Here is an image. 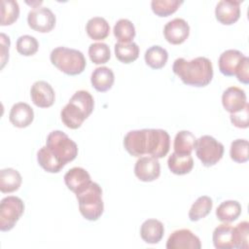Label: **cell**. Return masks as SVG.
Segmentation results:
<instances>
[{"label": "cell", "mask_w": 249, "mask_h": 249, "mask_svg": "<svg viewBox=\"0 0 249 249\" xmlns=\"http://www.w3.org/2000/svg\"><path fill=\"white\" fill-rule=\"evenodd\" d=\"M126 152L133 157L149 155L156 159L164 158L169 152L170 136L160 128H143L128 131L124 138Z\"/></svg>", "instance_id": "cell-1"}, {"label": "cell", "mask_w": 249, "mask_h": 249, "mask_svg": "<svg viewBox=\"0 0 249 249\" xmlns=\"http://www.w3.org/2000/svg\"><path fill=\"white\" fill-rule=\"evenodd\" d=\"M173 73L187 86L206 87L213 78V66L207 57L198 56L192 60L176 58L172 66Z\"/></svg>", "instance_id": "cell-2"}, {"label": "cell", "mask_w": 249, "mask_h": 249, "mask_svg": "<svg viewBox=\"0 0 249 249\" xmlns=\"http://www.w3.org/2000/svg\"><path fill=\"white\" fill-rule=\"evenodd\" d=\"M94 108L92 95L87 90L76 91L69 102L62 108L60 117L62 123L71 129L79 128Z\"/></svg>", "instance_id": "cell-3"}, {"label": "cell", "mask_w": 249, "mask_h": 249, "mask_svg": "<svg viewBox=\"0 0 249 249\" xmlns=\"http://www.w3.org/2000/svg\"><path fill=\"white\" fill-rule=\"evenodd\" d=\"M51 62L61 72L75 76L81 74L86 68V58L82 52L66 47L53 49L50 55Z\"/></svg>", "instance_id": "cell-4"}, {"label": "cell", "mask_w": 249, "mask_h": 249, "mask_svg": "<svg viewBox=\"0 0 249 249\" xmlns=\"http://www.w3.org/2000/svg\"><path fill=\"white\" fill-rule=\"evenodd\" d=\"M79 202V210L82 216L89 221H96L104 210L101 187L91 182L89 187L79 195H76Z\"/></svg>", "instance_id": "cell-5"}, {"label": "cell", "mask_w": 249, "mask_h": 249, "mask_svg": "<svg viewBox=\"0 0 249 249\" xmlns=\"http://www.w3.org/2000/svg\"><path fill=\"white\" fill-rule=\"evenodd\" d=\"M46 146L64 165L75 160L78 155L77 144L66 133L60 130L50 132L46 140Z\"/></svg>", "instance_id": "cell-6"}, {"label": "cell", "mask_w": 249, "mask_h": 249, "mask_svg": "<svg viewBox=\"0 0 249 249\" xmlns=\"http://www.w3.org/2000/svg\"><path fill=\"white\" fill-rule=\"evenodd\" d=\"M195 149L196 157L206 167L216 164L224 155V145L210 135H202L196 139Z\"/></svg>", "instance_id": "cell-7"}, {"label": "cell", "mask_w": 249, "mask_h": 249, "mask_svg": "<svg viewBox=\"0 0 249 249\" xmlns=\"http://www.w3.org/2000/svg\"><path fill=\"white\" fill-rule=\"evenodd\" d=\"M24 212L23 201L15 196H8L0 202V231H11Z\"/></svg>", "instance_id": "cell-8"}, {"label": "cell", "mask_w": 249, "mask_h": 249, "mask_svg": "<svg viewBox=\"0 0 249 249\" xmlns=\"http://www.w3.org/2000/svg\"><path fill=\"white\" fill-rule=\"evenodd\" d=\"M55 16L47 7H34L27 15L29 27L37 32L46 33L53 30L55 25Z\"/></svg>", "instance_id": "cell-9"}, {"label": "cell", "mask_w": 249, "mask_h": 249, "mask_svg": "<svg viewBox=\"0 0 249 249\" xmlns=\"http://www.w3.org/2000/svg\"><path fill=\"white\" fill-rule=\"evenodd\" d=\"M167 249H200L199 238L190 230L181 229L174 231L166 241Z\"/></svg>", "instance_id": "cell-10"}, {"label": "cell", "mask_w": 249, "mask_h": 249, "mask_svg": "<svg viewBox=\"0 0 249 249\" xmlns=\"http://www.w3.org/2000/svg\"><path fill=\"white\" fill-rule=\"evenodd\" d=\"M135 176L143 182H152L159 178L160 165L159 159L154 157H140L134 166Z\"/></svg>", "instance_id": "cell-11"}, {"label": "cell", "mask_w": 249, "mask_h": 249, "mask_svg": "<svg viewBox=\"0 0 249 249\" xmlns=\"http://www.w3.org/2000/svg\"><path fill=\"white\" fill-rule=\"evenodd\" d=\"M190 34V26L188 22L180 18H176L168 21L163 27V35L165 40L172 45H179L186 41Z\"/></svg>", "instance_id": "cell-12"}, {"label": "cell", "mask_w": 249, "mask_h": 249, "mask_svg": "<svg viewBox=\"0 0 249 249\" xmlns=\"http://www.w3.org/2000/svg\"><path fill=\"white\" fill-rule=\"evenodd\" d=\"M64 182L67 188L75 195H79L91 184L90 175L83 167H73L64 175Z\"/></svg>", "instance_id": "cell-13"}, {"label": "cell", "mask_w": 249, "mask_h": 249, "mask_svg": "<svg viewBox=\"0 0 249 249\" xmlns=\"http://www.w3.org/2000/svg\"><path fill=\"white\" fill-rule=\"evenodd\" d=\"M241 1L221 0L215 8L216 19L225 25H231L238 20L240 17Z\"/></svg>", "instance_id": "cell-14"}, {"label": "cell", "mask_w": 249, "mask_h": 249, "mask_svg": "<svg viewBox=\"0 0 249 249\" xmlns=\"http://www.w3.org/2000/svg\"><path fill=\"white\" fill-rule=\"evenodd\" d=\"M30 96L34 105L40 108H49L54 103V90L46 81H37L31 86Z\"/></svg>", "instance_id": "cell-15"}, {"label": "cell", "mask_w": 249, "mask_h": 249, "mask_svg": "<svg viewBox=\"0 0 249 249\" xmlns=\"http://www.w3.org/2000/svg\"><path fill=\"white\" fill-rule=\"evenodd\" d=\"M222 104L225 110L231 114L239 112L247 105L246 93L240 88L230 87L223 92Z\"/></svg>", "instance_id": "cell-16"}, {"label": "cell", "mask_w": 249, "mask_h": 249, "mask_svg": "<svg viewBox=\"0 0 249 249\" xmlns=\"http://www.w3.org/2000/svg\"><path fill=\"white\" fill-rule=\"evenodd\" d=\"M244 54L237 50H227L220 54L218 65L220 72L228 77L235 76V72L244 58Z\"/></svg>", "instance_id": "cell-17"}, {"label": "cell", "mask_w": 249, "mask_h": 249, "mask_svg": "<svg viewBox=\"0 0 249 249\" xmlns=\"http://www.w3.org/2000/svg\"><path fill=\"white\" fill-rule=\"evenodd\" d=\"M33 109L27 103L18 102L12 106L9 114V120L13 125L23 128L28 126L33 122Z\"/></svg>", "instance_id": "cell-18"}, {"label": "cell", "mask_w": 249, "mask_h": 249, "mask_svg": "<svg viewBox=\"0 0 249 249\" xmlns=\"http://www.w3.org/2000/svg\"><path fill=\"white\" fill-rule=\"evenodd\" d=\"M164 233L163 224L156 219H148L143 222L140 228L141 238L149 244L159 243Z\"/></svg>", "instance_id": "cell-19"}, {"label": "cell", "mask_w": 249, "mask_h": 249, "mask_svg": "<svg viewBox=\"0 0 249 249\" xmlns=\"http://www.w3.org/2000/svg\"><path fill=\"white\" fill-rule=\"evenodd\" d=\"M115 81V76L113 71L106 66H101L95 68L90 77V82L92 87L100 92L109 90Z\"/></svg>", "instance_id": "cell-20"}, {"label": "cell", "mask_w": 249, "mask_h": 249, "mask_svg": "<svg viewBox=\"0 0 249 249\" xmlns=\"http://www.w3.org/2000/svg\"><path fill=\"white\" fill-rule=\"evenodd\" d=\"M212 240L214 247L217 249L234 248L233 227L228 225L227 223L219 225L213 231Z\"/></svg>", "instance_id": "cell-21"}, {"label": "cell", "mask_w": 249, "mask_h": 249, "mask_svg": "<svg viewBox=\"0 0 249 249\" xmlns=\"http://www.w3.org/2000/svg\"><path fill=\"white\" fill-rule=\"evenodd\" d=\"M167 165L169 170L176 175H185L191 172L194 167V160L191 155H181L172 153L168 160Z\"/></svg>", "instance_id": "cell-22"}, {"label": "cell", "mask_w": 249, "mask_h": 249, "mask_svg": "<svg viewBox=\"0 0 249 249\" xmlns=\"http://www.w3.org/2000/svg\"><path fill=\"white\" fill-rule=\"evenodd\" d=\"M22 182L21 175L14 168L8 167L0 171V191L9 194L18 190Z\"/></svg>", "instance_id": "cell-23"}, {"label": "cell", "mask_w": 249, "mask_h": 249, "mask_svg": "<svg viewBox=\"0 0 249 249\" xmlns=\"http://www.w3.org/2000/svg\"><path fill=\"white\" fill-rule=\"evenodd\" d=\"M86 31L92 40L99 41L108 37L110 26L104 18L93 17L88 20L86 24Z\"/></svg>", "instance_id": "cell-24"}, {"label": "cell", "mask_w": 249, "mask_h": 249, "mask_svg": "<svg viewBox=\"0 0 249 249\" xmlns=\"http://www.w3.org/2000/svg\"><path fill=\"white\" fill-rule=\"evenodd\" d=\"M241 214V205L236 200H225L216 209V216L223 223H231Z\"/></svg>", "instance_id": "cell-25"}, {"label": "cell", "mask_w": 249, "mask_h": 249, "mask_svg": "<svg viewBox=\"0 0 249 249\" xmlns=\"http://www.w3.org/2000/svg\"><path fill=\"white\" fill-rule=\"evenodd\" d=\"M196 138L189 130L179 131L174 138L173 148L174 152L181 155H191L195 149Z\"/></svg>", "instance_id": "cell-26"}, {"label": "cell", "mask_w": 249, "mask_h": 249, "mask_svg": "<svg viewBox=\"0 0 249 249\" xmlns=\"http://www.w3.org/2000/svg\"><path fill=\"white\" fill-rule=\"evenodd\" d=\"M37 160L39 165L46 170L47 172L51 173H57L59 172L63 167L64 164H62L48 149L47 146L42 147L38 153H37Z\"/></svg>", "instance_id": "cell-27"}, {"label": "cell", "mask_w": 249, "mask_h": 249, "mask_svg": "<svg viewBox=\"0 0 249 249\" xmlns=\"http://www.w3.org/2000/svg\"><path fill=\"white\" fill-rule=\"evenodd\" d=\"M145 62L153 69L162 68L168 59V53L165 49L160 46H152L145 52Z\"/></svg>", "instance_id": "cell-28"}, {"label": "cell", "mask_w": 249, "mask_h": 249, "mask_svg": "<svg viewBox=\"0 0 249 249\" xmlns=\"http://www.w3.org/2000/svg\"><path fill=\"white\" fill-rule=\"evenodd\" d=\"M116 57L123 63H130L138 58L139 47L134 42L116 43L114 47Z\"/></svg>", "instance_id": "cell-29"}, {"label": "cell", "mask_w": 249, "mask_h": 249, "mask_svg": "<svg viewBox=\"0 0 249 249\" xmlns=\"http://www.w3.org/2000/svg\"><path fill=\"white\" fill-rule=\"evenodd\" d=\"M213 206L212 199L207 196H199L191 206L189 211V218L192 222H196L204 217H206Z\"/></svg>", "instance_id": "cell-30"}, {"label": "cell", "mask_w": 249, "mask_h": 249, "mask_svg": "<svg viewBox=\"0 0 249 249\" xmlns=\"http://www.w3.org/2000/svg\"><path fill=\"white\" fill-rule=\"evenodd\" d=\"M114 36L120 43L132 42L135 37V27L133 23L126 18L119 19L114 25Z\"/></svg>", "instance_id": "cell-31"}, {"label": "cell", "mask_w": 249, "mask_h": 249, "mask_svg": "<svg viewBox=\"0 0 249 249\" xmlns=\"http://www.w3.org/2000/svg\"><path fill=\"white\" fill-rule=\"evenodd\" d=\"M19 16L18 3L14 0L1 1V25L13 24Z\"/></svg>", "instance_id": "cell-32"}, {"label": "cell", "mask_w": 249, "mask_h": 249, "mask_svg": "<svg viewBox=\"0 0 249 249\" xmlns=\"http://www.w3.org/2000/svg\"><path fill=\"white\" fill-rule=\"evenodd\" d=\"M183 1L178 0H153L151 2L152 11L159 17H168L175 13Z\"/></svg>", "instance_id": "cell-33"}, {"label": "cell", "mask_w": 249, "mask_h": 249, "mask_svg": "<svg viewBox=\"0 0 249 249\" xmlns=\"http://www.w3.org/2000/svg\"><path fill=\"white\" fill-rule=\"evenodd\" d=\"M89 56L94 64H104L111 57L110 48L105 43H93L89 47Z\"/></svg>", "instance_id": "cell-34"}, {"label": "cell", "mask_w": 249, "mask_h": 249, "mask_svg": "<svg viewBox=\"0 0 249 249\" xmlns=\"http://www.w3.org/2000/svg\"><path fill=\"white\" fill-rule=\"evenodd\" d=\"M231 159L238 163L246 162L249 160L248 141L246 139H235L231 144Z\"/></svg>", "instance_id": "cell-35"}, {"label": "cell", "mask_w": 249, "mask_h": 249, "mask_svg": "<svg viewBox=\"0 0 249 249\" xmlns=\"http://www.w3.org/2000/svg\"><path fill=\"white\" fill-rule=\"evenodd\" d=\"M39 43L37 39L31 35H22L17 40V51L24 56H30L37 53Z\"/></svg>", "instance_id": "cell-36"}, {"label": "cell", "mask_w": 249, "mask_h": 249, "mask_svg": "<svg viewBox=\"0 0 249 249\" xmlns=\"http://www.w3.org/2000/svg\"><path fill=\"white\" fill-rule=\"evenodd\" d=\"M249 236V223L247 221L240 222L233 228V239H234V248L247 249Z\"/></svg>", "instance_id": "cell-37"}, {"label": "cell", "mask_w": 249, "mask_h": 249, "mask_svg": "<svg viewBox=\"0 0 249 249\" xmlns=\"http://www.w3.org/2000/svg\"><path fill=\"white\" fill-rule=\"evenodd\" d=\"M248 113H249V105H247L239 112L231 114L230 119L231 124L238 128H247L248 127Z\"/></svg>", "instance_id": "cell-38"}, {"label": "cell", "mask_w": 249, "mask_h": 249, "mask_svg": "<svg viewBox=\"0 0 249 249\" xmlns=\"http://www.w3.org/2000/svg\"><path fill=\"white\" fill-rule=\"evenodd\" d=\"M235 76L240 83L245 85L249 83V58L247 56H244L243 60L241 61L235 72Z\"/></svg>", "instance_id": "cell-39"}, {"label": "cell", "mask_w": 249, "mask_h": 249, "mask_svg": "<svg viewBox=\"0 0 249 249\" xmlns=\"http://www.w3.org/2000/svg\"><path fill=\"white\" fill-rule=\"evenodd\" d=\"M1 39V68H3L9 59V47H10V38L4 34H0Z\"/></svg>", "instance_id": "cell-40"}]
</instances>
